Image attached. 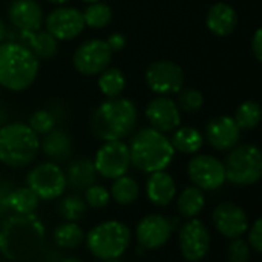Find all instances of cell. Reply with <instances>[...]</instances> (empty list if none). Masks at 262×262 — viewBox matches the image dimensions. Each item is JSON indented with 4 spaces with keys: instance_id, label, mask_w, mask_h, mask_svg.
Segmentation results:
<instances>
[{
    "instance_id": "cell-8",
    "label": "cell",
    "mask_w": 262,
    "mask_h": 262,
    "mask_svg": "<svg viewBox=\"0 0 262 262\" xmlns=\"http://www.w3.org/2000/svg\"><path fill=\"white\" fill-rule=\"evenodd\" d=\"M28 187L43 201H51L61 196L66 190L68 181L64 170L52 163H40L26 177Z\"/></svg>"
},
{
    "instance_id": "cell-4",
    "label": "cell",
    "mask_w": 262,
    "mask_h": 262,
    "mask_svg": "<svg viewBox=\"0 0 262 262\" xmlns=\"http://www.w3.org/2000/svg\"><path fill=\"white\" fill-rule=\"evenodd\" d=\"M129 154L130 164L135 169L144 173H152L166 170L173 160L175 150L170 138L163 132H158L154 127H143L132 137Z\"/></svg>"
},
{
    "instance_id": "cell-35",
    "label": "cell",
    "mask_w": 262,
    "mask_h": 262,
    "mask_svg": "<svg viewBox=\"0 0 262 262\" xmlns=\"http://www.w3.org/2000/svg\"><path fill=\"white\" fill-rule=\"evenodd\" d=\"M37 135H46L49 134L52 129H55V117L45 109L35 111L31 118H29V124H28Z\"/></svg>"
},
{
    "instance_id": "cell-26",
    "label": "cell",
    "mask_w": 262,
    "mask_h": 262,
    "mask_svg": "<svg viewBox=\"0 0 262 262\" xmlns=\"http://www.w3.org/2000/svg\"><path fill=\"white\" fill-rule=\"evenodd\" d=\"M206 206V198L201 189L195 186H187L177 198V209L181 216L192 220L196 218Z\"/></svg>"
},
{
    "instance_id": "cell-12",
    "label": "cell",
    "mask_w": 262,
    "mask_h": 262,
    "mask_svg": "<svg viewBox=\"0 0 262 262\" xmlns=\"http://www.w3.org/2000/svg\"><path fill=\"white\" fill-rule=\"evenodd\" d=\"M178 243L181 255L186 261L200 262L207 256L212 238L207 226L201 220L192 218L180 229Z\"/></svg>"
},
{
    "instance_id": "cell-19",
    "label": "cell",
    "mask_w": 262,
    "mask_h": 262,
    "mask_svg": "<svg viewBox=\"0 0 262 262\" xmlns=\"http://www.w3.org/2000/svg\"><path fill=\"white\" fill-rule=\"evenodd\" d=\"M8 18L18 31H38L43 23V9L35 0H12Z\"/></svg>"
},
{
    "instance_id": "cell-32",
    "label": "cell",
    "mask_w": 262,
    "mask_h": 262,
    "mask_svg": "<svg viewBox=\"0 0 262 262\" xmlns=\"http://www.w3.org/2000/svg\"><path fill=\"white\" fill-rule=\"evenodd\" d=\"M83 20H84V25L92 29L106 28L112 20V9L109 5L101 3V2L89 3V6L83 12Z\"/></svg>"
},
{
    "instance_id": "cell-44",
    "label": "cell",
    "mask_w": 262,
    "mask_h": 262,
    "mask_svg": "<svg viewBox=\"0 0 262 262\" xmlns=\"http://www.w3.org/2000/svg\"><path fill=\"white\" fill-rule=\"evenodd\" d=\"M61 262H83V261H80L78 258H66V259H63Z\"/></svg>"
},
{
    "instance_id": "cell-30",
    "label": "cell",
    "mask_w": 262,
    "mask_h": 262,
    "mask_svg": "<svg viewBox=\"0 0 262 262\" xmlns=\"http://www.w3.org/2000/svg\"><path fill=\"white\" fill-rule=\"evenodd\" d=\"M98 89L107 98L120 97L126 86L124 74L117 68H107L101 74H98Z\"/></svg>"
},
{
    "instance_id": "cell-39",
    "label": "cell",
    "mask_w": 262,
    "mask_h": 262,
    "mask_svg": "<svg viewBox=\"0 0 262 262\" xmlns=\"http://www.w3.org/2000/svg\"><path fill=\"white\" fill-rule=\"evenodd\" d=\"M12 189V184L0 177V218H6L11 212L8 207V196Z\"/></svg>"
},
{
    "instance_id": "cell-24",
    "label": "cell",
    "mask_w": 262,
    "mask_h": 262,
    "mask_svg": "<svg viewBox=\"0 0 262 262\" xmlns=\"http://www.w3.org/2000/svg\"><path fill=\"white\" fill-rule=\"evenodd\" d=\"M40 146L43 154L52 161H64L71 157L72 152L71 137L60 129H52L49 134L43 135Z\"/></svg>"
},
{
    "instance_id": "cell-42",
    "label": "cell",
    "mask_w": 262,
    "mask_h": 262,
    "mask_svg": "<svg viewBox=\"0 0 262 262\" xmlns=\"http://www.w3.org/2000/svg\"><path fill=\"white\" fill-rule=\"evenodd\" d=\"M5 37H6V28H5V21L0 18V43L5 41Z\"/></svg>"
},
{
    "instance_id": "cell-2",
    "label": "cell",
    "mask_w": 262,
    "mask_h": 262,
    "mask_svg": "<svg viewBox=\"0 0 262 262\" xmlns=\"http://www.w3.org/2000/svg\"><path fill=\"white\" fill-rule=\"evenodd\" d=\"M138 123V111L129 98H107L98 104L89 120L92 134L103 141H123L134 132Z\"/></svg>"
},
{
    "instance_id": "cell-40",
    "label": "cell",
    "mask_w": 262,
    "mask_h": 262,
    "mask_svg": "<svg viewBox=\"0 0 262 262\" xmlns=\"http://www.w3.org/2000/svg\"><path fill=\"white\" fill-rule=\"evenodd\" d=\"M106 43H107V46H109V49L112 52H118V51H121L126 46V38H124L123 34L114 32V34L109 35V38L106 40Z\"/></svg>"
},
{
    "instance_id": "cell-14",
    "label": "cell",
    "mask_w": 262,
    "mask_h": 262,
    "mask_svg": "<svg viewBox=\"0 0 262 262\" xmlns=\"http://www.w3.org/2000/svg\"><path fill=\"white\" fill-rule=\"evenodd\" d=\"M212 223L215 229L227 239L243 238L250 227L246 210L233 201L220 203L213 209Z\"/></svg>"
},
{
    "instance_id": "cell-10",
    "label": "cell",
    "mask_w": 262,
    "mask_h": 262,
    "mask_svg": "<svg viewBox=\"0 0 262 262\" xmlns=\"http://www.w3.org/2000/svg\"><path fill=\"white\" fill-rule=\"evenodd\" d=\"M97 175L106 180H115L127 173L130 167L129 146L124 141H104L94 158Z\"/></svg>"
},
{
    "instance_id": "cell-20",
    "label": "cell",
    "mask_w": 262,
    "mask_h": 262,
    "mask_svg": "<svg viewBox=\"0 0 262 262\" xmlns=\"http://www.w3.org/2000/svg\"><path fill=\"white\" fill-rule=\"evenodd\" d=\"M146 195L154 206H169L177 196V183L173 177L166 170L149 173V178L146 181Z\"/></svg>"
},
{
    "instance_id": "cell-11",
    "label": "cell",
    "mask_w": 262,
    "mask_h": 262,
    "mask_svg": "<svg viewBox=\"0 0 262 262\" xmlns=\"http://www.w3.org/2000/svg\"><path fill=\"white\" fill-rule=\"evenodd\" d=\"M112 54L106 40H86L75 49L72 64L81 75H98L111 64Z\"/></svg>"
},
{
    "instance_id": "cell-41",
    "label": "cell",
    "mask_w": 262,
    "mask_h": 262,
    "mask_svg": "<svg viewBox=\"0 0 262 262\" xmlns=\"http://www.w3.org/2000/svg\"><path fill=\"white\" fill-rule=\"evenodd\" d=\"M252 52L256 58V61H262V29L258 28L253 34V38H252Z\"/></svg>"
},
{
    "instance_id": "cell-18",
    "label": "cell",
    "mask_w": 262,
    "mask_h": 262,
    "mask_svg": "<svg viewBox=\"0 0 262 262\" xmlns=\"http://www.w3.org/2000/svg\"><path fill=\"white\" fill-rule=\"evenodd\" d=\"M241 137V129L235 123L233 117L220 115L212 118L206 126V138L209 144L216 150L233 149Z\"/></svg>"
},
{
    "instance_id": "cell-9",
    "label": "cell",
    "mask_w": 262,
    "mask_h": 262,
    "mask_svg": "<svg viewBox=\"0 0 262 262\" xmlns=\"http://www.w3.org/2000/svg\"><path fill=\"white\" fill-rule=\"evenodd\" d=\"M187 175L195 187L203 192H213L226 183L224 163L209 154L195 155L187 164Z\"/></svg>"
},
{
    "instance_id": "cell-15",
    "label": "cell",
    "mask_w": 262,
    "mask_h": 262,
    "mask_svg": "<svg viewBox=\"0 0 262 262\" xmlns=\"http://www.w3.org/2000/svg\"><path fill=\"white\" fill-rule=\"evenodd\" d=\"M46 31L55 40H74L84 29L83 12L72 6H60L51 11L45 20Z\"/></svg>"
},
{
    "instance_id": "cell-16",
    "label": "cell",
    "mask_w": 262,
    "mask_h": 262,
    "mask_svg": "<svg viewBox=\"0 0 262 262\" xmlns=\"http://www.w3.org/2000/svg\"><path fill=\"white\" fill-rule=\"evenodd\" d=\"M172 232L173 226L166 216L160 213H152L140 220L135 229V236L143 249L157 250L169 243Z\"/></svg>"
},
{
    "instance_id": "cell-31",
    "label": "cell",
    "mask_w": 262,
    "mask_h": 262,
    "mask_svg": "<svg viewBox=\"0 0 262 262\" xmlns=\"http://www.w3.org/2000/svg\"><path fill=\"white\" fill-rule=\"evenodd\" d=\"M261 117L262 111L259 103L247 100L238 106V109L235 111L233 120L241 130H252V129L259 126Z\"/></svg>"
},
{
    "instance_id": "cell-7",
    "label": "cell",
    "mask_w": 262,
    "mask_h": 262,
    "mask_svg": "<svg viewBox=\"0 0 262 262\" xmlns=\"http://www.w3.org/2000/svg\"><path fill=\"white\" fill-rule=\"evenodd\" d=\"M226 180L236 186H252L262 177V155L258 146L243 144L235 147L224 163Z\"/></svg>"
},
{
    "instance_id": "cell-5",
    "label": "cell",
    "mask_w": 262,
    "mask_h": 262,
    "mask_svg": "<svg viewBox=\"0 0 262 262\" xmlns=\"http://www.w3.org/2000/svg\"><path fill=\"white\" fill-rule=\"evenodd\" d=\"M38 135L25 123H8L0 127V163L18 169L25 167L38 154Z\"/></svg>"
},
{
    "instance_id": "cell-21",
    "label": "cell",
    "mask_w": 262,
    "mask_h": 262,
    "mask_svg": "<svg viewBox=\"0 0 262 262\" xmlns=\"http://www.w3.org/2000/svg\"><path fill=\"white\" fill-rule=\"evenodd\" d=\"M206 25L209 31L218 37L230 35L238 25V14L233 6L224 2L212 5L206 15Z\"/></svg>"
},
{
    "instance_id": "cell-28",
    "label": "cell",
    "mask_w": 262,
    "mask_h": 262,
    "mask_svg": "<svg viewBox=\"0 0 262 262\" xmlns=\"http://www.w3.org/2000/svg\"><path fill=\"white\" fill-rule=\"evenodd\" d=\"M109 193H111V198H114L115 203H118L120 206H129L138 200L140 186L132 177L123 175L114 180Z\"/></svg>"
},
{
    "instance_id": "cell-22",
    "label": "cell",
    "mask_w": 262,
    "mask_h": 262,
    "mask_svg": "<svg viewBox=\"0 0 262 262\" xmlns=\"http://www.w3.org/2000/svg\"><path fill=\"white\" fill-rule=\"evenodd\" d=\"M37 58L48 60L58 51V40H55L48 31H20V41Z\"/></svg>"
},
{
    "instance_id": "cell-17",
    "label": "cell",
    "mask_w": 262,
    "mask_h": 262,
    "mask_svg": "<svg viewBox=\"0 0 262 262\" xmlns=\"http://www.w3.org/2000/svg\"><path fill=\"white\" fill-rule=\"evenodd\" d=\"M146 118L150 123V127H154L158 132L169 134L173 132L181 124V112L172 98L167 95H157L152 98L146 106Z\"/></svg>"
},
{
    "instance_id": "cell-25",
    "label": "cell",
    "mask_w": 262,
    "mask_h": 262,
    "mask_svg": "<svg viewBox=\"0 0 262 262\" xmlns=\"http://www.w3.org/2000/svg\"><path fill=\"white\" fill-rule=\"evenodd\" d=\"M170 143L173 150L183 155H195L201 150L204 144V137L198 129L192 126H183L173 130Z\"/></svg>"
},
{
    "instance_id": "cell-27",
    "label": "cell",
    "mask_w": 262,
    "mask_h": 262,
    "mask_svg": "<svg viewBox=\"0 0 262 262\" xmlns=\"http://www.w3.org/2000/svg\"><path fill=\"white\" fill-rule=\"evenodd\" d=\"M40 198L29 187L12 189L8 196V207L18 215H31L37 210Z\"/></svg>"
},
{
    "instance_id": "cell-45",
    "label": "cell",
    "mask_w": 262,
    "mask_h": 262,
    "mask_svg": "<svg viewBox=\"0 0 262 262\" xmlns=\"http://www.w3.org/2000/svg\"><path fill=\"white\" fill-rule=\"evenodd\" d=\"M81 2H84V3H95V2H100V0H81Z\"/></svg>"
},
{
    "instance_id": "cell-43",
    "label": "cell",
    "mask_w": 262,
    "mask_h": 262,
    "mask_svg": "<svg viewBox=\"0 0 262 262\" xmlns=\"http://www.w3.org/2000/svg\"><path fill=\"white\" fill-rule=\"evenodd\" d=\"M48 3H54V5H64L66 2H69V0H46Z\"/></svg>"
},
{
    "instance_id": "cell-13",
    "label": "cell",
    "mask_w": 262,
    "mask_h": 262,
    "mask_svg": "<svg viewBox=\"0 0 262 262\" xmlns=\"http://www.w3.org/2000/svg\"><path fill=\"white\" fill-rule=\"evenodd\" d=\"M144 80L147 88L157 95H172L183 89L184 72L181 66L170 60H158L147 68Z\"/></svg>"
},
{
    "instance_id": "cell-36",
    "label": "cell",
    "mask_w": 262,
    "mask_h": 262,
    "mask_svg": "<svg viewBox=\"0 0 262 262\" xmlns=\"http://www.w3.org/2000/svg\"><path fill=\"white\" fill-rule=\"evenodd\" d=\"M109 201H111V193L103 186L92 184L84 190V203L92 209H103L109 204Z\"/></svg>"
},
{
    "instance_id": "cell-3",
    "label": "cell",
    "mask_w": 262,
    "mask_h": 262,
    "mask_svg": "<svg viewBox=\"0 0 262 262\" xmlns=\"http://www.w3.org/2000/svg\"><path fill=\"white\" fill-rule=\"evenodd\" d=\"M38 74V58L18 41L0 43V86L21 92L32 86Z\"/></svg>"
},
{
    "instance_id": "cell-6",
    "label": "cell",
    "mask_w": 262,
    "mask_h": 262,
    "mask_svg": "<svg viewBox=\"0 0 262 262\" xmlns=\"http://www.w3.org/2000/svg\"><path fill=\"white\" fill-rule=\"evenodd\" d=\"M91 253L101 261H115L127 252L132 235L129 227L117 220L97 224L84 236Z\"/></svg>"
},
{
    "instance_id": "cell-33",
    "label": "cell",
    "mask_w": 262,
    "mask_h": 262,
    "mask_svg": "<svg viewBox=\"0 0 262 262\" xmlns=\"http://www.w3.org/2000/svg\"><path fill=\"white\" fill-rule=\"evenodd\" d=\"M58 209H60V215L66 221L75 223V221H78L86 213L88 204L78 195H68V196H64L61 200Z\"/></svg>"
},
{
    "instance_id": "cell-37",
    "label": "cell",
    "mask_w": 262,
    "mask_h": 262,
    "mask_svg": "<svg viewBox=\"0 0 262 262\" xmlns=\"http://www.w3.org/2000/svg\"><path fill=\"white\" fill-rule=\"evenodd\" d=\"M250 246L243 238L230 239L227 246V261L229 262H249L250 261Z\"/></svg>"
},
{
    "instance_id": "cell-1",
    "label": "cell",
    "mask_w": 262,
    "mask_h": 262,
    "mask_svg": "<svg viewBox=\"0 0 262 262\" xmlns=\"http://www.w3.org/2000/svg\"><path fill=\"white\" fill-rule=\"evenodd\" d=\"M45 241V226L34 215H8L0 224V252L8 259L34 256Z\"/></svg>"
},
{
    "instance_id": "cell-29",
    "label": "cell",
    "mask_w": 262,
    "mask_h": 262,
    "mask_svg": "<svg viewBox=\"0 0 262 262\" xmlns=\"http://www.w3.org/2000/svg\"><path fill=\"white\" fill-rule=\"evenodd\" d=\"M54 243L61 249L72 250L84 243V233H83L81 227H78V224L66 221L55 227Z\"/></svg>"
},
{
    "instance_id": "cell-34",
    "label": "cell",
    "mask_w": 262,
    "mask_h": 262,
    "mask_svg": "<svg viewBox=\"0 0 262 262\" xmlns=\"http://www.w3.org/2000/svg\"><path fill=\"white\" fill-rule=\"evenodd\" d=\"M203 103H204V95L201 94V91L195 88H186L178 92V107H181L189 114L200 111Z\"/></svg>"
},
{
    "instance_id": "cell-23",
    "label": "cell",
    "mask_w": 262,
    "mask_h": 262,
    "mask_svg": "<svg viewBox=\"0 0 262 262\" xmlns=\"http://www.w3.org/2000/svg\"><path fill=\"white\" fill-rule=\"evenodd\" d=\"M68 184L74 190H86L97 181V170L94 163L88 158H78L68 166L64 172Z\"/></svg>"
},
{
    "instance_id": "cell-38",
    "label": "cell",
    "mask_w": 262,
    "mask_h": 262,
    "mask_svg": "<svg viewBox=\"0 0 262 262\" xmlns=\"http://www.w3.org/2000/svg\"><path fill=\"white\" fill-rule=\"evenodd\" d=\"M249 232V238H247V243L250 246V249L256 253H261L262 252V221L261 218H256L255 223L252 224L250 230Z\"/></svg>"
}]
</instances>
